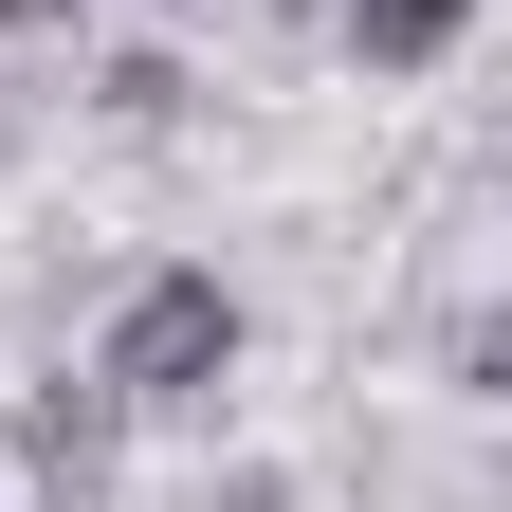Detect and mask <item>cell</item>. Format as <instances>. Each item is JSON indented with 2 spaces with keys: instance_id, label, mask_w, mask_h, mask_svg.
I'll list each match as a JSON object with an SVG mask.
<instances>
[{
  "instance_id": "6da1fadb",
  "label": "cell",
  "mask_w": 512,
  "mask_h": 512,
  "mask_svg": "<svg viewBox=\"0 0 512 512\" xmlns=\"http://www.w3.org/2000/svg\"><path fill=\"white\" fill-rule=\"evenodd\" d=\"M220 366H238V293H220V275H147V293L110 311V366H92V384H110L128 421H165V403H202Z\"/></svg>"
},
{
  "instance_id": "3957f363",
  "label": "cell",
  "mask_w": 512,
  "mask_h": 512,
  "mask_svg": "<svg viewBox=\"0 0 512 512\" xmlns=\"http://www.w3.org/2000/svg\"><path fill=\"white\" fill-rule=\"evenodd\" d=\"M220 512H293V494H275V476H238V494H220Z\"/></svg>"
},
{
  "instance_id": "7a4b0ae2",
  "label": "cell",
  "mask_w": 512,
  "mask_h": 512,
  "mask_svg": "<svg viewBox=\"0 0 512 512\" xmlns=\"http://www.w3.org/2000/svg\"><path fill=\"white\" fill-rule=\"evenodd\" d=\"M458 19H476V0H348L366 74H439V55H458Z\"/></svg>"
}]
</instances>
